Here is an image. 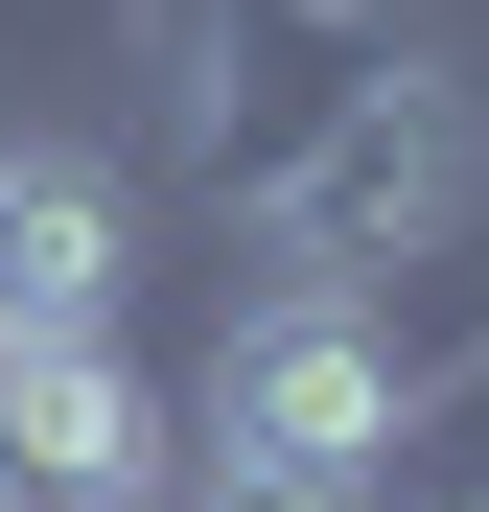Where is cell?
Wrapping results in <instances>:
<instances>
[{"instance_id":"6da1fadb","label":"cell","mask_w":489,"mask_h":512,"mask_svg":"<svg viewBox=\"0 0 489 512\" xmlns=\"http://www.w3.org/2000/svg\"><path fill=\"white\" fill-rule=\"evenodd\" d=\"M489 210V117H466V70H420V47H373L350 94H326L280 163H257V256L280 280H420V256Z\"/></svg>"},{"instance_id":"7a4b0ae2","label":"cell","mask_w":489,"mask_h":512,"mask_svg":"<svg viewBox=\"0 0 489 512\" xmlns=\"http://www.w3.org/2000/svg\"><path fill=\"white\" fill-rule=\"evenodd\" d=\"M187 443L396 489V443H420V350H396V303H373V280H257V303L210 326V373H187Z\"/></svg>"},{"instance_id":"3957f363","label":"cell","mask_w":489,"mask_h":512,"mask_svg":"<svg viewBox=\"0 0 489 512\" xmlns=\"http://www.w3.org/2000/svg\"><path fill=\"white\" fill-rule=\"evenodd\" d=\"M117 326V187L70 140H0V350H70Z\"/></svg>"},{"instance_id":"277c9868","label":"cell","mask_w":489,"mask_h":512,"mask_svg":"<svg viewBox=\"0 0 489 512\" xmlns=\"http://www.w3.org/2000/svg\"><path fill=\"white\" fill-rule=\"evenodd\" d=\"M163 512H373V489H350V466H233V443H187Z\"/></svg>"},{"instance_id":"5b68a950","label":"cell","mask_w":489,"mask_h":512,"mask_svg":"<svg viewBox=\"0 0 489 512\" xmlns=\"http://www.w3.org/2000/svg\"><path fill=\"white\" fill-rule=\"evenodd\" d=\"M373 512H489V489H373Z\"/></svg>"}]
</instances>
